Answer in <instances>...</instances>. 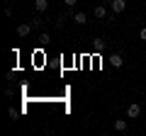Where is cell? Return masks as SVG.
<instances>
[{
  "mask_svg": "<svg viewBox=\"0 0 146 136\" xmlns=\"http://www.w3.org/2000/svg\"><path fill=\"white\" fill-rule=\"evenodd\" d=\"M139 114H141V105L139 102H131V105L127 107V117H129V119H139Z\"/></svg>",
  "mask_w": 146,
  "mask_h": 136,
  "instance_id": "obj_1",
  "label": "cell"
},
{
  "mask_svg": "<svg viewBox=\"0 0 146 136\" xmlns=\"http://www.w3.org/2000/svg\"><path fill=\"white\" fill-rule=\"evenodd\" d=\"M34 29V27H32V22H22V24H17V37H29V32Z\"/></svg>",
  "mask_w": 146,
  "mask_h": 136,
  "instance_id": "obj_2",
  "label": "cell"
},
{
  "mask_svg": "<svg viewBox=\"0 0 146 136\" xmlns=\"http://www.w3.org/2000/svg\"><path fill=\"white\" fill-rule=\"evenodd\" d=\"M110 5H112V12H115V15H122V12L127 10V0H112Z\"/></svg>",
  "mask_w": 146,
  "mask_h": 136,
  "instance_id": "obj_3",
  "label": "cell"
},
{
  "mask_svg": "<svg viewBox=\"0 0 146 136\" xmlns=\"http://www.w3.org/2000/svg\"><path fill=\"white\" fill-rule=\"evenodd\" d=\"M93 17H98V20H105V17H107V5H95L93 7Z\"/></svg>",
  "mask_w": 146,
  "mask_h": 136,
  "instance_id": "obj_4",
  "label": "cell"
},
{
  "mask_svg": "<svg viewBox=\"0 0 146 136\" xmlns=\"http://www.w3.org/2000/svg\"><path fill=\"white\" fill-rule=\"evenodd\" d=\"M110 63H112V68H122L124 66V56L122 53H112L110 56Z\"/></svg>",
  "mask_w": 146,
  "mask_h": 136,
  "instance_id": "obj_5",
  "label": "cell"
},
{
  "mask_svg": "<svg viewBox=\"0 0 146 136\" xmlns=\"http://www.w3.org/2000/svg\"><path fill=\"white\" fill-rule=\"evenodd\" d=\"M105 49H107L105 39H93V53H102Z\"/></svg>",
  "mask_w": 146,
  "mask_h": 136,
  "instance_id": "obj_6",
  "label": "cell"
},
{
  "mask_svg": "<svg viewBox=\"0 0 146 136\" xmlns=\"http://www.w3.org/2000/svg\"><path fill=\"white\" fill-rule=\"evenodd\" d=\"M73 24H78V27L88 24V15H85V12H76V15H73Z\"/></svg>",
  "mask_w": 146,
  "mask_h": 136,
  "instance_id": "obj_7",
  "label": "cell"
},
{
  "mask_svg": "<svg viewBox=\"0 0 146 136\" xmlns=\"http://www.w3.org/2000/svg\"><path fill=\"white\" fill-rule=\"evenodd\" d=\"M115 131H119V134H124L127 129H129V124H127V119H115Z\"/></svg>",
  "mask_w": 146,
  "mask_h": 136,
  "instance_id": "obj_8",
  "label": "cell"
},
{
  "mask_svg": "<svg viewBox=\"0 0 146 136\" xmlns=\"http://www.w3.org/2000/svg\"><path fill=\"white\" fill-rule=\"evenodd\" d=\"M34 10L36 12H46L49 10V0H34Z\"/></svg>",
  "mask_w": 146,
  "mask_h": 136,
  "instance_id": "obj_9",
  "label": "cell"
},
{
  "mask_svg": "<svg viewBox=\"0 0 146 136\" xmlns=\"http://www.w3.org/2000/svg\"><path fill=\"white\" fill-rule=\"evenodd\" d=\"M54 27H56V29H63V27H66V15H58L56 22H54Z\"/></svg>",
  "mask_w": 146,
  "mask_h": 136,
  "instance_id": "obj_10",
  "label": "cell"
},
{
  "mask_svg": "<svg viewBox=\"0 0 146 136\" xmlns=\"http://www.w3.org/2000/svg\"><path fill=\"white\" fill-rule=\"evenodd\" d=\"M49 42H51V34H49V32H42V34H39V44H44V46H46Z\"/></svg>",
  "mask_w": 146,
  "mask_h": 136,
  "instance_id": "obj_11",
  "label": "cell"
},
{
  "mask_svg": "<svg viewBox=\"0 0 146 136\" xmlns=\"http://www.w3.org/2000/svg\"><path fill=\"white\" fill-rule=\"evenodd\" d=\"M42 24H44V20H42L39 15H36L34 20H32V27H34V29H42Z\"/></svg>",
  "mask_w": 146,
  "mask_h": 136,
  "instance_id": "obj_12",
  "label": "cell"
},
{
  "mask_svg": "<svg viewBox=\"0 0 146 136\" xmlns=\"http://www.w3.org/2000/svg\"><path fill=\"white\" fill-rule=\"evenodd\" d=\"M63 5H66V7H73V5H78V0H63Z\"/></svg>",
  "mask_w": 146,
  "mask_h": 136,
  "instance_id": "obj_13",
  "label": "cell"
},
{
  "mask_svg": "<svg viewBox=\"0 0 146 136\" xmlns=\"http://www.w3.org/2000/svg\"><path fill=\"white\" fill-rule=\"evenodd\" d=\"M139 39H141V42H146V27H141V32H139Z\"/></svg>",
  "mask_w": 146,
  "mask_h": 136,
  "instance_id": "obj_14",
  "label": "cell"
},
{
  "mask_svg": "<svg viewBox=\"0 0 146 136\" xmlns=\"http://www.w3.org/2000/svg\"><path fill=\"white\" fill-rule=\"evenodd\" d=\"M102 3H112V0H102Z\"/></svg>",
  "mask_w": 146,
  "mask_h": 136,
  "instance_id": "obj_15",
  "label": "cell"
}]
</instances>
